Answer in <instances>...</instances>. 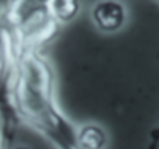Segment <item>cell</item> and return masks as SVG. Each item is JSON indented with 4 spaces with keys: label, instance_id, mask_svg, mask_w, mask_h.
<instances>
[{
    "label": "cell",
    "instance_id": "6",
    "mask_svg": "<svg viewBox=\"0 0 159 149\" xmlns=\"http://www.w3.org/2000/svg\"><path fill=\"white\" fill-rule=\"evenodd\" d=\"M147 149H159V125L155 126V128L150 131V134H148Z\"/></svg>",
    "mask_w": 159,
    "mask_h": 149
},
{
    "label": "cell",
    "instance_id": "5",
    "mask_svg": "<svg viewBox=\"0 0 159 149\" xmlns=\"http://www.w3.org/2000/svg\"><path fill=\"white\" fill-rule=\"evenodd\" d=\"M50 8L54 19L60 25H66L79 15L82 2L80 0H50Z\"/></svg>",
    "mask_w": 159,
    "mask_h": 149
},
{
    "label": "cell",
    "instance_id": "4",
    "mask_svg": "<svg viewBox=\"0 0 159 149\" xmlns=\"http://www.w3.org/2000/svg\"><path fill=\"white\" fill-rule=\"evenodd\" d=\"M77 143L80 149H105L108 145L107 131L98 123H87L77 128Z\"/></svg>",
    "mask_w": 159,
    "mask_h": 149
},
{
    "label": "cell",
    "instance_id": "3",
    "mask_svg": "<svg viewBox=\"0 0 159 149\" xmlns=\"http://www.w3.org/2000/svg\"><path fill=\"white\" fill-rule=\"evenodd\" d=\"M94 26L104 34L120 31L127 22V9L119 0H99L91 11Z\"/></svg>",
    "mask_w": 159,
    "mask_h": 149
},
{
    "label": "cell",
    "instance_id": "1",
    "mask_svg": "<svg viewBox=\"0 0 159 149\" xmlns=\"http://www.w3.org/2000/svg\"><path fill=\"white\" fill-rule=\"evenodd\" d=\"M12 101L19 120L57 149H80L77 128L56 103L54 71L42 51L25 52L16 60Z\"/></svg>",
    "mask_w": 159,
    "mask_h": 149
},
{
    "label": "cell",
    "instance_id": "7",
    "mask_svg": "<svg viewBox=\"0 0 159 149\" xmlns=\"http://www.w3.org/2000/svg\"><path fill=\"white\" fill-rule=\"evenodd\" d=\"M158 2H159V0H158Z\"/></svg>",
    "mask_w": 159,
    "mask_h": 149
},
{
    "label": "cell",
    "instance_id": "2",
    "mask_svg": "<svg viewBox=\"0 0 159 149\" xmlns=\"http://www.w3.org/2000/svg\"><path fill=\"white\" fill-rule=\"evenodd\" d=\"M5 31L14 58L30 51H42L59 34L50 0H5L2 6Z\"/></svg>",
    "mask_w": 159,
    "mask_h": 149
}]
</instances>
